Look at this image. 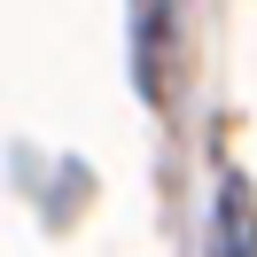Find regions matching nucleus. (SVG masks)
Masks as SVG:
<instances>
[{
    "label": "nucleus",
    "instance_id": "f03ea898",
    "mask_svg": "<svg viewBox=\"0 0 257 257\" xmlns=\"http://www.w3.org/2000/svg\"><path fill=\"white\" fill-rule=\"evenodd\" d=\"M210 257H257V195L241 172H226L210 195Z\"/></svg>",
    "mask_w": 257,
    "mask_h": 257
},
{
    "label": "nucleus",
    "instance_id": "f257e3e1",
    "mask_svg": "<svg viewBox=\"0 0 257 257\" xmlns=\"http://www.w3.org/2000/svg\"><path fill=\"white\" fill-rule=\"evenodd\" d=\"M179 78V0H133V94L148 109H172Z\"/></svg>",
    "mask_w": 257,
    "mask_h": 257
}]
</instances>
